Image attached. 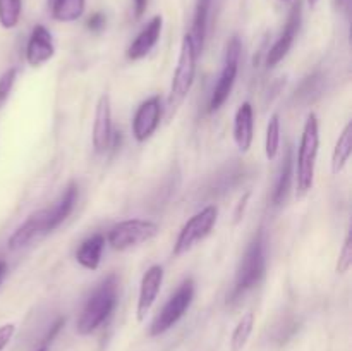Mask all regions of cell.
<instances>
[{
    "mask_svg": "<svg viewBox=\"0 0 352 351\" xmlns=\"http://www.w3.org/2000/svg\"><path fill=\"white\" fill-rule=\"evenodd\" d=\"M52 17L58 23H74L82 16L86 0H48Z\"/></svg>",
    "mask_w": 352,
    "mask_h": 351,
    "instance_id": "cell-20",
    "label": "cell"
},
{
    "mask_svg": "<svg viewBox=\"0 0 352 351\" xmlns=\"http://www.w3.org/2000/svg\"><path fill=\"white\" fill-rule=\"evenodd\" d=\"M6 275H7V264L3 260H0V284L3 282Z\"/></svg>",
    "mask_w": 352,
    "mask_h": 351,
    "instance_id": "cell-32",
    "label": "cell"
},
{
    "mask_svg": "<svg viewBox=\"0 0 352 351\" xmlns=\"http://www.w3.org/2000/svg\"><path fill=\"white\" fill-rule=\"evenodd\" d=\"M241 52H243V43H241L239 36H232L227 41L222 71H220L219 81H217L212 96H210L208 112H217L229 98L234 85H236L237 72H239Z\"/></svg>",
    "mask_w": 352,
    "mask_h": 351,
    "instance_id": "cell-6",
    "label": "cell"
},
{
    "mask_svg": "<svg viewBox=\"0 0 352 351\" xmlns=\"http://www.w3.org/2000/svg\"><path fill=\"white\" fill-rule=\"evenodd\" d=\"M160 233L157 222L146 219H129L116 224L107 234V243L117 251H126L148 243Z\"/></svg>",
    "mask_w": 352,
    "mask_h": 351,
    "instance_id": "cell-5",
    "label": "cell"
},
{
    "mask_svg": "<svg viewBox=\"0 0 352 351\" xmlns=\"http://www.w3.org/2000/svg\"><path fill=\"white\" fill-rule=\"evenodd\" d=\"M267 270V250H265V234L258 231L244 250L241 264L237 267L236 282H234V291L230 295V301H236V298L243 296L244 292L258 286L263 279Z\"/></svg>",
    "mask_w": 352,
    "mask_h": 351,
    "instance_id": "cell-3",
    "label": "cell"
},
{
    "mask_svg": "<svg viewBox=\"0 0 352 351\" xmlns=\"http://www.w3.org/2000/svg\"><path fill=\"white\" fill-rule=\"evenodd\" d=\"M23 0H0V26L12 30L19 24Z\"/></svg>",
    "mask_w": 352,
    "mask_h": 351,
    "instance_id": "cell-25",
    "label": "cell"
},
{
    "mask_svg": "<svg viewBox=\"0 0 352 351\" xmlns=\"http://www.w3.org/2000/svg\"><path fill=\"white\" fill-rule=\"evenodd\" d=\"M162 114H164V105H162L160 96H151L138 107L133 117V124H131L133 136L138 143H144L153 136L157 127L160 126Z\"/></svg>",
    "mask_w": 352,
    "mask_h": 351,
    "instance_id": "cell-10",
    "label": "cell"
},
{
    "mask_svg": "<svg viewBox=\"0 0 352 351\" xmlns=\"http://www.w3.org/2000/svg\"><path fill=\"white\" fill-rule=\"evenodd\" d=\"M133 6H134V16H136V19H140V17L146 12L148 0H133Z\"/></svg>",
    "mask_w": 352,
    "mask_h": 351,
    "instance_id": "cell-30",
    "label": "cell"
},
{
    "mask_svg": "<svg viewBox=\"0 0 352 351\" xmlns=\"http://www.w3.org/2000/svg\"><path fill=\"white\" fill-rule=\"evenodd\" d=\"M105 16H103L102 12H95L88 17V21H86V28H88L89 31L98 33V31H102L103 28H105Z\"/></svg>",
    "mask_w": 352,
    "mask_h": 351,
    "instance_id": "cell-29",
    "label": "cell"
},
{
    "mask_svg": "<svg viewBox=\"0 0 352 351\" xmlns=\"http://www.w3.org/2000/svg\"><path fill=\"white\" fill-rule=\"evenodd\" d=\"M351 267H352V237H351V234H347L346 241H344L342 248H340V251H339L336 272L337 274L344 275L351 270Z\"/></svg>",
    "mask_w": 352,
    "mask_h": 351,
    "instance_id": "cell-26",
    "label": "cell"
},
{
    "mask_svg": "<svg viewBox=\"0 0 352 351\" xmlns=\"http://www.w3.org/2000/svg\"><path fill=\"white\" fill-rule=\"evenodd\" d=\"M64 323H65V319H58L57 322L54 323V329H52L50 332H48V336L45 337V343H48V341H52V339H54V337H55V334H57L58 330L62 329V326H64Z\"/></svg>",
    "mask_w": 352,
    "mask_h": 351,
    "instance_id": "cell-31",
    "label": "cell"
},
{
    "mask_svg": "<svg viewBox=\"0 0 352 351\" xmlns=\"http://www.w3.org/2000/svg\"><path fill=\"white\" fill-rule=\"evenodd\" d=\"M17 78V69L16 67H10L0 76V109L6 105L7 98H9L10 92L14 88V83H16Z\"/></svg>",
    "mask_w": 352,
    "mask_h": 351,
    "instance_id": "cell-27",
    "label": "cell"
},
{
    "mask_svg": "<svg viewBox=\"0 0 352 351\" xmlns=\"http://www.w3.org/2000/svg\"><path fill=\"white\" fill-rule=\"evenodd\" d=\"M162 28H164V17L162 16H153L148 21L146 26L138 33V36L131 41V45L126 50L127 61H141V58L146 57L151 50L155 48V45L158 43L162 34Z\"/></svg>",
    "mask_w": 352,
    "mask_h": 351,
    "instance_id": "cell-15",
    "label": "cell"
},
{
    "mask_svg": "<svg viewBox=\"0 0 352 351\" xmlns=\"http://www.w3.org/2000/svg\"><path fill=\"white\" fill-rule=\"evenodd\" d=\"M14 334H16V326L14 323H6V326L0 327V351L6 350L7 344L12 341Z\"/></svg>",
    "mask_w": 352,
    "mask_h": 351,
    "instance_id": "cell-28",
    "label": "cell"
},
{
    "mask_svg": "<svg viewBox=\"0 0 352 351\" xmlns=\"http://www.w3.org/2000/svg\"><path fill=\"white\" fill-rule=\"evenodd\" d=\"M352 153V124L347 123L342 133L339 134L336 148L332 151V172L333 174H340L346 169L347 162H349Z\"/></svg>",
    "mask_w": 352,
    "mask_h": 351,
    "instance_id": "cell-21",
    "label": "cell"
},
{
    "mask_svg": "<svg viewBox=\"0 0 352 351\" xmlns=\"http://www.w3.org/2000/svg\"><path fill=\"white\" fill-rule=\"evenodd\" d=\"M254 138V110L250 102H244L234 117V141L241 153L250 151Z\"/></svg>",
    "mask_w": 352,
    "mask_h": 351,
    "instance_id": "cell-16",
    "label": "cell"
},
{
    "mask_svg": "<svg viewBox=\"0 0 352 351\" xmlns=\"http://www.w3.org/2000/svg\"><path fill=\"white\" fill-rule=\"evenodd\" d=\"M280 2H291V0H280Z\"/></svg>",
    "mask_w": 352,
    "mask_h": 351,
    "instance_id": "cell-36",
    "label": "cell"
},
{
    "mask_svg": "<svg viewBox=\"0 0 352 351\" xmlns=\"http://www.w3.org/2000/svg\"><path fill=\"white\" fill-rule=\"evenodd\" d=\"M217 220H219V206L215 205H208L203 210H199L198 213H195L182 226L177 240H175L174 250H172L174 257H181V255L188 253L199 241L205 240L212 233L213 227H215Z\"/></svg>",
    "mask_w": 352,
    "mask_h": 351,
    "instance_id": "cell-7",
    "label": "cell"
},
{
    "mask_svg": "<svg viewBox=\"0 0 352 351\" xmlns=\"http://www.w3.org/2000/svg\"><path fill=\"white\" fill-rule=\"evenodd\" d=\"M301 21H302V6L301 2H296L292 6L291 12H289L287 23H285L284 31L280 33L278 40L275 41L274 47L268 50L267 54V65L268 67H275L278 62H282L285 58V55L289 54V50L294 45L296 36L299 33V28H301Z\"/></svg>",
    "mask_w": 352,
    "mask_h": 351,
    "instance_id": "cell-11",
    "label": "cell"
},
{
    "mask_svg": "<svg viewBox=\"0 0 352 351\" xmlns=\"http://www.w3.org/2000/svg\"><path fill=\"white\" fill-rule=\"evenodd\" d=\"M280 150V117L274 114L268 120L267 136H265V155L268 160H274Z\"/></svg>",
    "mask_w": 352,
    "mask_h": 351,
    "instance_id": "cell-24",
    "label": "cell"
},
{
    "mask_svg": "<svg viewBox=\"0 0 352 351\" xmlns=\"http://www.w3.org/2000/svg\"><path fill=\"white\" fill-rule=\"evenodd\" d=\"M105 236L103 234H93V236L86 237L81 244H79L78 251H76V260L81 267L86 270H96L102 260L103 248H105Z\"/></svg>",
    "mask_w": 352,
    "mask_h": 351,
    "instance_id": "cell-18",
    "label": "cell"
},
{
    "mask_svg": "<svg viewBox=\"0 0 352 351\" xmlns=\"http://www.w3.org/2000/svg\"><path fill=\"white\" fill-rule=\"evenodd\" d=\"M308 3H309V7H315L316 3H318V0H308Z\"/></svg>",
    "mask_w": 352,
    "mask_h": 351,
    "instance_id": "cell-34",
    "label": "cell"
},
{
    "mask_svg": "<svg viewBox=\"0 0 352 351\" xmlns=\"http://www.w3.org/2000/svg\"><path fill=\"white\" fill-rule=\"evenodd\" d=\"M78 184L71 182L67 188L64 189L60 196H58L57 202L52 206H48V217H50V231H55L74 210L76 202H78Z\"/></svg>",
    "mask_w": 352,
    "mask_h": 351,
    "instance_id": "cell-19",
    "label": "cell"
},
{
    "mask_svg": "<svg viewBox=\"0 0 352 351\" xmlns=\"http://www.w3.org/2000/svg\"><path fill=\"white\" fill-rule=\"evenodd\" d=\"M292 165H294V160H292V148L289 147L285 150V157L282 160L280 167V176H278L277 186H275L274 196H272V202L274 205H282L287 198V193L291 189V181H292Z\"/></svg>",
    "mask_w": 352,
    "mask_h": 351,
    "instance_id": "cell-22",
    "label": "cell"
},
{
    "mask_svg": "<svg viewBox=\"0 0 352 351\" xmlns=\"http://www.w3.org/2000/svg\"><path fill=\"white\" fill-rule=\"evenodd\" d=\"M192 299H195V281L192 279H186L179 286L177 291L168 298V301L165 303L160 313L155 317L153 323L150 327V336H160V334L172 329L184 317V313L188 312Z\"/></svg>",
    "mask_w": 352,
    "mask_h": 351,
    "instance_id": "cell-8",
    "label": "cell"
},
{
    "mask_svg": "<svg viewBox=\"0 0 352 351\" xmlns=\"http://www.w3.org/2000/svg\"><path fill=\"white\" fill-rule=\"evenodd\" d=\"M50 231V217H48V209L36 210V212L31 213L12 234H10L9 241H7V246L10 251L23 250V248L30 246L34 241H38L40 237L47 236Z\"/></svg>",
    "mask_w": 352,
    "mask_h": 351,
    "instance_id": "cell-9",
    "label": "cell"
},
{
    "mask_svg": "<svg viewBox=\"0 0 352 351\" xmlns=\"http://www.w3.org/2000/svg\"><path fill=\"white\" fill-rule=\"evenodd\" d=\"M55 55V45L52 33L43 26L36 24L31 31L30 38L26 43V62L31 67H40L47 64Z\"/></svg>",
    "mask_w": 352,
    "mask_h": 351,
    "instance_id": "cell-14",
    "label": "cell"
},
{
    "mask_svg": "<svg viewBox=\"0 0 352 351\" xmlns=\"http://www.w3.org/2000/svg\"><path fill=\"white\" fill-rule=\"evenodd\" d=\"M320 148V123L316 114H309L302 127L296 158V196L302 198L313 189L315 167Z\"/></svg>",
    "mask_w": 352,
    "mask_h": 351,
    "instance_id": "cell-1",
    "label": "cell"
},
{
    "mask_svg": "<svg viewBox=\"0 0 352 351\" xmlns=\"http://www.w3.org/2000/svg\"><path fill=\"white\" fill-rule=\"evenodd\" d=\"M117 292H119L117 277L109 275L89 296L81 315H79L78 326H76L79 336H89L112 315L117 306Z\"/></svg>",
    "mask_w": 352,
    "mask_h": 351,
    "instance_id": "cell-2",
    "label": "cell"
},
{
    "mask_svg": "<svg viewBox=\"0 0 352 351\" xmlns=\"http://www.w3.org/2000/svg\"><path fill=\"white\" fill-rule=\"evenodd\" d=\"M36 351H48V350H47V346H41L40 350H36Z\"/></svg>",
    "mask_w": 352,
    "mask_h": 351,
    "instance_id": "cell-35",
    "label": "cell"
},
{
    "mask_svg": "<svg viewBox=\"0 0 352 351\" xmlns=\"http://www.w3.org/2000/svg\"><path fill=\"white\" fill-rule=\"evenodd\" d=\"M198 57L199 54L196 52L191 38L186 33L184 38H182L181 52H179L177 65H175L174 76H172L170 92H168L167 98V109L170 114H174L175 110L182 105L186 96L191 92L192 83H195L196 62H198Z\"/></svg>",
    "mask_w": 352,
    "mask_h": 351,
    "instance_id": "cell-4",
    "label": "cell"
},
{
    "mask_svg": "<svg viewBox=\"0 0 352 351\" xmlns=\"http://www.w3.org/2000/svg\"><path fill=\"white\" fill-rule=\"evenodd\" d=\"M254 327V313L248 312L241 317L237 326L234 327L232 336H230V351H243L253 334Z\"/></svg>",
    "mask_w": 352,
    "mask_h": 351,
    "instance_id": "cell-23",
    "label": "cell"
},
{
    "mask_svg": "<svg viewBox=\"0 0 352 351\" xmlns=\"http://www.w3.org/2000/svg\"><path fill=\"white\" fill-rule=\"evenodd\" d=\"M213 0H198L195 7V16H192L191 30L188 31V36L191 38L192 45H195L196 52L201 54L203 47H205L206 34H208L210 28V16H212Z\"/></svg>",
    "mask_w": 352,
    "mask_h": 351,
    "instance_id": "cell-17",
    "label": "cell"
},
{
    "mask_svg": "<svg viewBox=\"0 0 352 351\" xmlns=\"http://www.w3.org/2000/svg\"><path fill=\"white\" fill-rule=\"evenodd\" d=\"M162 284H164V267L162 265H151L141 277L140 296H138L136 317L138 320H144L151 306L157 301V296L160 292Z\"/></svg>",
    "mask_w": 352,
    "mask_h": 351,
    "instance_id": "cell-13",
    "label": "cell"
},
{
    "mask_svg": "<svg viewBox=\"0 0 352 351\" xmlns=\"http://www.w3.org/2000/svg\"><path fill=\"white\" fill-rule=\"evenodd\" d=\"M112 131V102L109 93H103L96 102L95 120H93V148L96 153L109 150Z\"/></svg>",
    "mask_w": 352,
    "mask_h": 351,
    "instance_id": "cell-12",
    "label": "cell"
},
{
    "mask_svg": "<svg viewBox=\"0 0 352 351\" xmlns=\"http://www.w3.org/2000/svg\"><path fill=\"white\" fill-rule=\"evenodd\" d=\"M339 3L344 7H349V0H339Z\"/></svg>",
    "mask_w": 352,
    "mask_h": 351,
    "instance_id": "cell-33",
    "label": "cell"
}]
</instances>
